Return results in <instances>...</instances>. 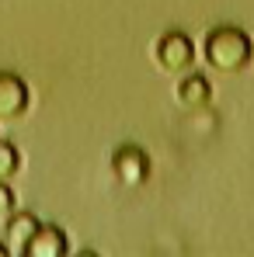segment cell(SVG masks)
I'll return each instance as SVG.
<instances>
[{
  "label": "cell",
  "mask_w": 254,
  "mask_h": 257,
  "mask_svg": "<svg viewBox=\"0 0 254 257\" xmlns=\"http://www.w3.org/2000/svg\"><path fill=\"white\" fill-rule=\"evenodd\" d=\"M0 257H7V243L4 240H0Z\"/></svg>",
  "instance_id": "cell-10"
},
{
  "label": "cell",
  "mask_w": 254,
  "mask_h": 257,
  "mask_svg": "<svg viewBox=\"0 0 254 257\" xmlns=\"http://www.w3.org/2000/svg\"><path fill=\"white\" fill-rule=\"evenodd\" d=\"M25 254L28 257H63L66 254V233H63L59 226H42V222H39V229H35V236L28 240Z\"/></svg>",
  "instance_id": "cell-5"
},
{
  "label": "cell",
  "mask_w": 254,
  "mask_h": 257,
  "mask_svg": "<svg viewBox=\"0 0 254 257\" xmlns=\"http://www.w3.org/2000/svg\"><path fill=\"white\" fill-rule=\"evenodd\" d=\"M18 167H21V153H18L11 143H4V139H0V181L14 177Z\"/></svg>",
  "instance_id": "cell-8"
},
{
  "label": "cell",
  "mask_w": 254,
  "mask_h": 257,
  "mask_svg": "<svg viewBox=\"0 0 254 257\" xmlns=\"http://www.w3.org/2000/svg\"><path fill=\"white\" fill-rule=\"evenodd\" d=\"M28 101V84L18 73H0V118H21Z\"/></svg>",
  "instance_id": "cell-4"
},
{
  "label": "cell",
  "mask_w": 254,
  "mask_h": 257,
  "mask_svg": "<svg viewBox=\"0 0 254 257\" xmlns=\"http://www.w3.org/2000/svg\"><path fill=\"white\" fill-rule=\"evenodd\" d=\"M178 104L181 108H188V111H199V108H206L212 101V84L206 77H199V73H185V80L178 84Z\"/></svg>",
  "instance_id": "cell-6"
},
{
  "label": "cell",
  "mask_w": 254,
  "mask_h": 257,
  "mask_svg": "<svg viewBox=\"0 0 254 257\" xmlns=\"http://www.w3.org/2000/svg\"><path fill=\"white\" fill-rule=\"evenodd\" d=\"M112 171H115V177H119L122 184L139 188V184L150 177V157H146L139 146L126 143V146L115 150V157H112Z\"/></svg>",
  "instance_id": "cell-3"
},
{
  "label": "cell",
  "mask_w": 254,
  "mask_h": 257,
  "mask_svg": "<svg viewBox=\"0 0 254 257\" xmlns=\"http://www.w3.org/2000/svg\"><path fill=\"white\" fill-rule=\"evenodd\" d=\"M11 212H14V191L7 188V181H0V222H7Z\"/></svg>",
  "instance_id": "cell-9"
},
{
  "label": "cell",
  "mask_w": 254,
  "mask_h": 257,
  "mask_svg": "<svg viewBox=\"0 0 254 257\" xmlns=\"http://www.w3.org/2000/svg\"><path fill=\"white\" fill-rule=\"evenodd\" d=\"M35 229H39V219L32 212H11L7 215V250L25 254V247L35 236Z\"/></svg>",
  "instance_id": "cell-7"
},
{
  "label": "cell",
  "mask_w": 254,
  "mask_h": 257,
  "mask_svg": "<svg viewBox=\"0 0 254 257\" xmlns=\"http://www.w3.org/2000/svg\"><path fill=\"white\" fill-rule=\"evenodd\" d=\"M153 56H157V66L164 70V73H188L192 66H195V45L192 39L185 35V32H167V35H160L157 45H153Z\"/></svg>",
  "instance_id": "cell-2"
},
{
  "label": "cell",
  "mask_w": 254,
  "mask_h": 257,
  "mask_svg": "<svg viewBox=\"0 0 254 257\" xmlns=\"http://www.w3.org/2000/svg\"><path fill=\"white\" fill-rule=\"evenodd\" d=\"M202 56L216 73H240L247 70L254 59V42L244 28H233V25H223V28H212L206 35L202 45Z\"/></svg>",
  "instance_id": "cell-1"
}]
</instances>
